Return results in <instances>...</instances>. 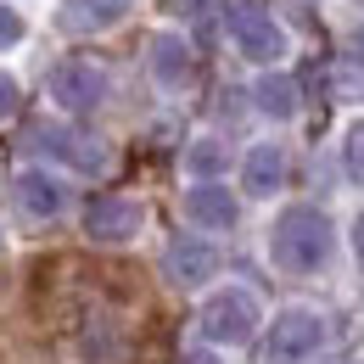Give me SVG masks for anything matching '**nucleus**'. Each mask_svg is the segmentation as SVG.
Wrapping results in <instances>:
<instances>
[{
	"label": "nucleus",
	"mask_w": 364,
	"mask_h": 364,
	"mask_svg": "<svg viewBox=\"0 0 364 364\" xmlns=\"http://www.w3.org/2000/svg\"><path fill=\"white\" fill-rule=\"evenodd\" d=\"M124 11H129V0H68L56 23H62V28H73V34H95V28L124 23Z\"/></svg>",
	"instance_id": "nucleus-12"
},
{
	"label": "nucleus",
	"mask_w": 364,
	"mask_h": 364,
	"mask_svg": "<svg viewBox=\"0 0 364 364\" xmlns=\"http://www.w3.org/2000/svg\"><path fill=\"white\" fill-rule=\"evenodd\" d=\"M17 101H23L17 79H11V73H0V118H11V112H17Z\"/></svg>",
	"instance_id": "nucleus-18"
},
{
	"label": "nucleus",
	"mask_w": 364,
	"mask_h": 364,
	"mask_svg": "<svg viewBox=\"0 0 364 364\" xmlns=\"http://www.w3.org/2000/svg\"><path fill=\"white\" fill-rule=\"evenodd\" d=\"M353 252H359V264H364V213H359V225H353Z\"/></svg>",
	"instance_id": "nucleus-21"
},
{
	"label": "nucleus",
	"mask_w": 364,
	"mask_h": 364,
	"mask_svg": "<svg viewBox=\"0 0 364 364\" xmlns=\"http://www.w3.org/2000/svg\"><path fill=\"white\" fill-rule=\"evenodd\" d=\"M28 151H46L56 163H68L73 174H107L112 168V146L90 129H73V124H28Z\"/></svg>",
	"instance_id": "nucleus-2"
},
{
	"label": "nucleus",
	"mask_w": 364,
	"mask_h": 364,
	"mask_svg": "<svg viewBox=\"0 0 364 364\" xmlns=\"http://www.w3.org/2000/svg\"><path fill=\"white\" fill-rule=\"evenodd\" d=\"M135 230H140V202L135 196H90V202H85V235H90V241L118 247V241H129Z\"/></svg>",
	"instance_id": "nucleus-8"
},
{
	"label": "nucleus",
	"mask_w": 364,
	"mask_h": 364,
	"mask_svg": "<svg viewBox=\"0 0 364 364\" xmlns=\"http://www.w3.org/2000/svg\"><path fill=\"white\" fill-rule=\"evenodd\" d=\"M336 95H364V73L359 68H336Z\"/></svg>",
	"instance_id": "nucleus-19"
},
{
	"label": "nucleus",
	"mask_w": 364,
	"mask_h": 364,
	"mask_svg": "<svg viewBox=\"0 0 364 364\" xmlns=\"http://www.w3.org/2000/svg\"><path fill=\"white\" fill-rule=\"evenodd\" d=\"M185 213H191V225H196V230H230L235 219H241V202H235L219 180H208V185H191Z\"/></svg>",
	"instance_id": "nucleus-9"
},
{
	"label": "nucleus",
	"mask_w": 364,
	"mask_h": 364,
	"mask_svg": "<svg viewBox=\"0 0 364 364\" xmlns=\"http://www.w3.org/2000/svg\"><path fill=\"white\" fill-rule=\"evenodd\" d=\"M17 40H23V17H17L11 6H0V50L17 46Z\"/></svg>",
	"instance_id": "nucleus-17"
},
{
	"label": "nucleus",
	"mask_w": 364,
	"mask_h": 364,
	"mask_svg": "<svg viewBox=\"0 0 364 364\" xmlns=\"http://www.w3.org/2000/svg\"><path fill=\"white\" fill-rule=\"evenodd\" d=\"M163 264H168V280H174V286L196 291V286H208V280L219 274V247L202 241V235H174L168 252H163Z\"/></svg>",
	"instance_id": "nucleus-7"
},
{
	"label": "nucleus",
	"mask_w": 364,
	"mask_h": 364,
	"mask_svg": "<svg viewBox=\"0 0 364 364\" xmlns=\"http://www.w3.org/2000/svg\"><path fill=\"white\" fill-rule=\"evenodd\" d=\"M196 325H202L208 348H235V342H247L258 331V303H252V291H213L202 303Z\"/></svg>",
	"instance_id": "nucleus-6"
},
{
	"label": "nucleus",
	"mask_w": 364,
	"mask_h": 364,
	"mask_svg": "<svg viewBox=\"0 0 364 364\" xmlns=\"http://www.w3.org/2000/svg\"><path fill=\"white\" fill-rule=\"evenodd\" d=\"M151 79L168 85V90H180L185 79H191V46H185L180 34H157L151 40Z\"/></svg>",
	"instance_id": "nucleus-13"
},
{
	"label": "nucleus",
	"mask_w": 364,
	"mask_h": 364,
	"mask_svg": "<svg viewBox=\"0 0 364 364\" xmlns=\"http://www.w3.org/2000/svg\"><path fill=\"white\" fill-rule=\"evenodd\" d=\"M11 191H17V208L34 213V219H56L68 208V185L56 180V174H40V168H23L11 180Z\"/></svg>",
	"instance_id": "nucleus-10"
},
{
	"label": "nucleus",
	"mask_w": 364,
	"mask_h": 364,
	"mask_svg": "<svg viewBox=\"0 0 364 364\" xmlns=\"http://www.w3.org/2000/svg\"><path fill=\"white\" fill-rule=\"evenodd\" d=\"M252 101H258L264 118H291V112H297V85H291L286 73H264V79L252 85Z\"/></svg>",
	"instance_id": "nucleus-14"
},
{
	"label": "nucleus",
	"mask_w": 364,
	"mask_h": 364,
	"mask_svg": "<svg viewBox=\"0 0 364 364\" xmlns=\"http://www.w3.org/2000/svg\"><path fill=\"white\" fill-rule=\"evenodd\" d=\"M225 146H219V140H196V146H191V151H185V168H191V174H196V185H208V180H219V174H225Z\"/></svg>",
	"instance_id": "nucleus-15"
},
{
	"label": "nucleus",
	"mask_w": 364,
	"mask_h": 364,
	"mask_svg": "<svg viewBox=\"0 0 364 364\" xmlns=\"http://www.w3.org/2000/svg\"><path fill=\"white\" fill-rule=\"evenodd\" d=\"M180 364H219V359H213V348H191Z\"/></svg>",
	"instance_id": "nucleus-20"
},
{
	"label": "nucleus",
	"mask_w": 364,
	"mask_h": 364,
	"mask_svg": "<svg viewBox=\"0 0 364 364\" xmlns=\"http://www.w3.org/2000/svg\"><path fill=\"white\" fill-rule=\"evenodd\" d=\"M50 101L62 112H90L107 101V68L95 56H62L50 68Z\"/></svg>",
	"instance_id": "nucleus-5"
},
{
	"label": "nucleus",
	"mask_w": 364,
	"mask_h": 364,
	"mask_svg": "<svg viewBox=\"0 0 364 364\" xmlns=\"http://www.w3.org/2000/svg\"><path fill=\"white\" fill-rule=\"evenodd\" d=\"M225 28H230V40H235V50H241L247 62H280V56H286L280 23H274L264 6H252V0H230Z\"/></svg>",
	"instance_id": "nucleus-3"
},
{
	"label": "nucleus",
	"mask_w": 364,
	"mask_h": 364,
	"mask_svg": "<svg viewBox=\"0 0 364 364\" xmlns=\"http://www.w3.org/2000/svg\"><path fill=\"white\" fill-rule=\"evenodd\" d=\"M342 168H348L353 185H364V118L348 129V140H342Z\"/></svg>",
	"instance_id": "nucleus-16"
},
{
	"label": "nucleus",
	"mask_w": 364,
	"mask_h": 364,
	"mask_svg": "<svg viewBox=\"0 0 364 364\" xmlns=\"http://www.w3.org/2000/svg\"><path fill=\"white\" fill-rule=\"evenodd\" d=\"M280 185H286V151L269 146V140L252 146V151L241 157V191H247V196H274Z\"/></svg>",
	"instance_id": "nucleus-11"
},
{
	"label": "nucleus",
	"mask_w": 364,
	"mask_h": 364,
	"mask_svg": "<svg viewBox=\"0 0 364 364\" xmlns=\"http://www.w3.org/2000/svg\"><path fill=\"white\" fill-rule=\"evenodd\" d=\"M319 342H325V319L314 309H280L269 336H264V359L269 364H303L319 353Z\"/></svg>",
	"instance_id": "nucleus-4"
},
{
	"label": "nucleus",
	"mask_w": 364,
	"mask_h": 364,
	"mask_svg": "<svg viewBox=\"0 0 364 364\" xmlns=\"http://www.w3.org/2000/svg\"><path fill=\"white\" fill-rule=\"evenodd\" d=\"M331 247H336V230H331V219H325L319 208H286V213L274 219L269 252H274V264H280L286 274L325 269Z\"/></svg>",
	"instance_id": "nucleus-1"
}]
</instances>
